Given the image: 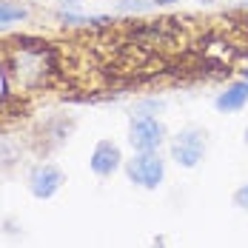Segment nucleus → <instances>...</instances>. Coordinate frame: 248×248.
I'll return each instance as SVG.
<instances>
[{
  "label": "nucleus",
  "instance_id": "1",
  "mask_svg": "<svg viewBox=\"0 0 248 248\" xmlns=\"http://www.w3.org/2000/svg\"><path fill=\"white\" fill-rule=\"evenodd\" d=\"M123 166L128 180L137 188H146V191H157L166 180V160L160 157V151H137Z\"/></svg>",
  "mask_w": 248,
  "mask_h": 248
},
{
  "label": "nucleus",
  "instance_id": "2",
  "mask_svg": "<svg viewBox=\"0 0 248 248\" xmlns=\"http://www.w3.org/2000/svg\"><path fill=\"white\" fill-rule=\"evenodd\" d=\"M208 151V134L200 125H186L177 137H171V160L183 169H197Z\"/></svg>",
  "mask_w": 248,
  "mask_h": 248
},
{
  "label": "nucleus",
  "instance_id": "3",
  "mask_svg": "<svg viewBox=\"0 0 248 248\" xmlns=\"http://www.w3.org/2000/svg\"><path fill=\"white\" fill-rule=\"evenodd\" d=\"M128 143L134 151H160L166 143V125L151 114H137L128 123Z\"/></svg>",
  "mask_w": 248,
  "mask_h": 248
},
{
  "label": "nucleus",
  "instance_id": "4",
  "mask_svg": "<svg viewBox=\"0 0 248 248\" xmlns=\"http://www.w3.org/2000/svg\"><path fill=\"white\" fill-rule=\"evenodd\" d=\"M26 186L34 200H51L66 186V174L54 163H37V166H31V171L26 177Z\"/></svg>",
  "mask_w": 248,
  "mask_h": 248
},
{
  "label": "nucleus",
  "instance_id": "5",
  "mask_svg": "<svg viewBox=\"0 0 248 248\" xmlns=\"http://www.w3.org/2000/svg\"><path fill=\"white\" fill-rule=\"evenodd\" d=\"M123 151L117 143H111V140H100L94 151H92V157H89V169L94 177L100 180H106V177H111V174H117L123 169Z\"/></svg>",
  "mask_w": 248,
  "mask_h": 248
},
{
  "label": "nucleus",
  "instance_id": "6",
  "mask_svg": "<svg viewBox=\"0 0 248 248\" xmlns=\"http://www.w3.org/2000/svg\"><path fill=\"white\" fill-rule=\"evenodd\" d=\"M243 106H248V80H234L225 92L217 94L214 100V108L217 111H225V114H231V111H240Z\"/></svg>",
  "mask_w": 248,
  "mask_h": 248
},
{
  "label": "nucleus",
  "instance_id": "7",
  "mask_svg": "<svg viewBox=\"0 0 248 248\" xmlns=\"http://www.w3.org/2000/svg\"><path fill=\"white\" fill-rule=\"evenodd\" d=\"M29 17V6L23 3H15V0H0V29L12 23H20Z\"/></svg>",
  "mask_w": 248,
  "mask_h": 248
},
{
  "label": "nucleus",
  "instance_id": "8",
  "mask_svg": "<svg viewBox=\"0 0 248 248\" xmlns=\"http://www.w3.org/2000/svg\"><path fill=\"white\" fill-rule=\"evenodd\" d=\"M231 202H234L240 211H246V214H248V183H243V186L231 194Z\"/></svg>",
  "mask_w": 248,
  "mask_h": 248
},
{
  "label": "nucleus",
  "instance_id": "9",
  "mask_svg": "<svg viewBox=\"0 0 248 248\" xmlns=\"http://www.w3.org/2000/svg\"><path fill=\"white\" fill-rule=\"evenodd\" d=\"M60 3H63V6H80L83 0H60Z\"/></svg>",
  "mask_w": 248,
  "mask_h": 248
},
{
  "label": "nucleus",
  "instance_id": "10",
  "mask_svg": "<svg viewBox=\"0 0 248 248\" xmlns=\"http://www.w3.org/2000/svg\"><path fill=\"white\" fill-rule=\"evenodd\" d=\"M243 80H248V69H246V72H243Z\"/></svg>",
  "mask_w": 248,
  "mask_h": 248
},
{
  "label": "nucleus",
  "instance_id": "11",
  "mask_svg": "<svg viewBox=\"0 0 248 248\" xmlns=\"http://www.w3.org/2000/svg\"><path fill=\"white\" fill-rule=\"evenodd\" d=\"M197 3H214V0H197Z\"/></svg>",
  "mask_w": 248,
  "mask_h": 248
},
{
  "label": "nucleus",
  "instance_id": "12",
  "mask_svg": "<svg viewBox=\"0 0 248 248\" xmlns=\"http://www.w3.org/2000/svg\"><path fill=\"white\" fill-rule=\"evenodd\" d=\"M246 143H248V128H246Z\"/></svg>",
  "mask_w": 248,
  "mask_h": 248
},
{
  "label": "nucleus",
  "instance_id": "13",
  "mask_svg": "<svg viewBox=\"0 0 248 248\" xmlns=\"http://www.w3.org/2000/svg\"><path fill=\"white\" fill-rule=\"evenodd\" d=\"M246 6H248V0H246Z\"/></svg>",
  "mask_w": 248,
  "mask_h": 248
}]
</instances>
